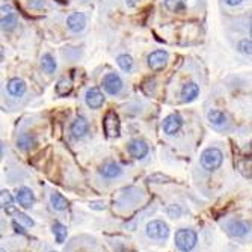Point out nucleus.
<instances>
[{"mask_svg": "<svg viewBox=\"0 0 252 252\" xmlns=\"http://www.w3.org/2000/svg\"><path fill=\"white\" fill-rule=\"evenodd\" d=\"M183 127V118L178 114H171L168 115L163 122H162V129L166 135H175L180 129Z\"/></svg>", "mask_w": 252, "mask_h": 252, "instance_id": "nucleus-9", "label": "nucleus"}, {"mask_svg": "<svg viewBox=\"0 0 252 252\" xmlns=\"http://www.w3.org/2000/svg\"><path fill=\"white\" fill-rule=\"evenodd\" d=\"M224 162V154L220 150L212 147V148H207L204 150L202 154H201V166L207 171H214L217 168H220Z\"/></svg>", "mask_w": 252, "mask_h": 252, "instance_id": "nucleus-1", "label": "nucleus"}, {"mask_svg": "<svg viewBox=\"0 0 252 252\" xmlns=\"http://www.w3.org/2000/svg\"><path fill=\"white\" fill-rule=\"evenodd\" d=\"M168 214H169V217H172V219L180 217V214H181L180 206H169V207H168Z\"/></svg>", "mask_w": 252, "mask_h": 252, "instance_id": "nucleus-31", "label": "nucleus"}, {"mask_svg": "<svg viewBox=\"0 0 252 252\" xmlns=\"http://www.w3.org/2000/svg\"><path fill=\"white\" fill-rule=\"evenodd\" d=\"M225 228H227L228 234L233 235V237H245V235L251 231V224L242 219H234V220H230Z\"/></svg>", "mask_w": 252, "mask_h": 252, "instance_id": "nucleus-7", "label": "nucleus"}, {"mask_svg": "<svg viewBox=\"0 0 252 252\" xmlns=\"http://www.w3.org/2000/svg\"><path fill=\"white\" fill-rule=\"evenodd\" d=\"M17 144H19V148L21 151H30L37 145V137L32 133H21L19 136Z\"/></svg>", "mask_w": 252, "mask_h": 252, "instance_id": "nucleus-19", "label": "nucleus"}, {"mask_svg": "<svg viewBox=\"0 0 252 252\" xmlns=\"http://www.w3.org/2000/svg\"><path fill=\"white\" fill-rule=\"evenodd\" d=\"M119 118L118 115L114 112V110H109V112L104 115L103 119V130L106 133L107 137H118L119 136Z\"/></svg>", "mask_w": 252, "mask_h": 252, "instance_id": "nucleus-4", "label": "nucleus"}, {"mask_svg": "<svg viewBox=\"0 0 252 252\" xmlns=\"http://www.w3.org/2000/svg\"><path fill=\"white\" fill-rule=\"evenodd\" d=\"M2 252H5V249H2Z\"/></svg>", "mask_w": 252, "mask_h": 252, "instance_id": "nucleus-36", "label": "nucleus"}, {"mask_svg": "<svg viewBox=\"0 0 252 252\" xmlns=\"http://www.w3.org/2000/svg\"><path fill=\"white\" fill-rule=\"evenodd\" d=\"M41 68H42V71H45L47 74H53V73L56 71V68H58L56 60H55V58H53L50 53L42 55V58H41Z\"/></svg>", "mask_w": 252, "mask_h": 252, "instance_id": "nucleus-22", "label": "nucleus"}, {"mask_svg": "<svg viewBox=\"0 0 252 252\" xmlns=\"http://www.w3.org/2000/svg\"><path fill=\"white\" fill-rule=\"evenodd\" d=\"M199 96V86L195 82H187L181 88V100L184 103H191Z\"/></svg>", "mask_w": 252, "mask_h": 252, "instance_id": "nucleus-15", "label": "nucleus"}, {"mask_svg": "<svg viewBox=\"0 0 252 252\" xmlns=\"http://www.w3.org/2000/svg\"><path fill=\"white\" fill-rule=\"evenodd\" d=\"M237 168H239V171L242 172V174L245 175V177H252V160L251 159H245V160H240L239 163H237Z\"/></svg>", "mask_w": 252, "mask_h": 252, "instance_id": "nucleus-27", "label": "nucleus"}, {"mask_svg": "<svg viewBox=\"0 0 252 252\" xmlns=\"http://www.w3.org/2000/svg\"><path fill=\"white\" fill-rule=\"evenodd\" d=\"M103 88L104 91L109 94V96H118V94L122 91V78L116 74V73H107L103 77Z\"/></svg>", "mask_w": 252, "mask_h": 252, "instance_id": "nucleus-5", "label": "nucleus"}, {"mask_svg": "<svg viewBox=\"0 0 252 252\" xmlns=\"http://www.w3.org/2000/svg\"><path fill=\"white\" fill-rule=\"evenodd\" d=\"M207 119H209V122L213 125V127H216V129L224 127L225 122H227V116H225V114H224V112H220V110H217V109H212V110H209Z\"/></svg>", "mask_w": 252, "mask_h": 252, "instance_id": "nucleus-18", "label": "nucleus"}, {"mask_svg": "<svg viewBox=\"0 0 252 252\" xmlns=\"http://www.w3.org/2000/svg\"><path fill=\"white\" fill-rule=\"evenodd\" d=\"M186 0H165L163 2V6L166 11L172 12V14H178V12H183L186 9Z\"/></svg>", "mask_w": 252, "mask_h": 252, "instance_id": "nucleus-23", "label": "nucleus"}, {"mask_svg": "<svg viewBox=\"0 0 252 252\" xmlns=\"http://www.w3.org/2000/svg\"><path fill=\"white\" fill-rule=\"evenodd\" d=\"M116 64L122 71L130 73L133 70V58L130 55H119L116 58Z\"/></svg>", "mask_w": 252, "mask_h": 252, "instance_id": "nucleus-25", "label": "nucleus"}, {"mask_svg": "<svg viewBox=\"0 0 252 252\" xmlns=\"http://www.w3.org/2000/svg\"><path fill=\"white\" fill-rule=\"evenodd\" d=\"M224 2L228 5V6H237L242 3V0H224Z\"/></svg>", "mask_w": 252, "mask_h": 252, "instance_id": "nucleus-34", "label": "nucleus"}, {"mask_svg": "<svg viewBox=\"0 0 252 252\" xmlns=\"http://www.w3.org/2000/svg\"><path fill=\"white\" fill-rule=\"evenodd\" d=\"M129 153H130V155L133 157V159L140 160L148 154V145L142 139H133V140H130V144H129Z\"/></svg>", "mask_w": 252, "mask_h": 252, "instance_id": "nucleus-13", "label": "nucleus"}, {"mask_svg": "<svg viewBox=\"0 0 252 252\" xmlns=\"http://www.w3.org/2000/svg\"><path fill=\"white\" fill-rule=\"evenodd\" d=\"M88 130H89V122L86 121L85 116H76L70 125V133L74 139H82L83 136H86Z\"/></svg>", "mask_w": 252, "mask_h": 252, "instance_id": "nucleus-10", "label": "nucleus"}, {"mask_svg": "<svg viewBox=\"0 0 252 252\" xmlns=\"http://www.w3.org/2000/svg\"><path fill=\"white\" fill-rule=\"evenodd\" d=\"M150 183H157V184H162V183H171L172 178L166 174H162V172H155V174L148 177Z\"/></svg>", "mask_w": 252, "mask_h": 252, "instance_id": "nucleus-28", "label": "nucleus"}, {"mask_svg": "<svg viewBox=\"0 0 252 252\" xmlns=\"http://www.w3.org/2000/svg\"><path fill=\"white\" fill-rule=\"evenodd\" d=\"M89 206H91V209H96V210H104L106 209V204L103 201H91Z\"/></svg>", "mask_w": 252, "mask_h": 252, "instance_id": "nucleus-32", "label": "nucleus"}, {"mask_svg": "<svg viewBox=\"0 0 252 252\" xmlns=\"http://www.w3.org/2000/svg\"><path fill=\"white\" fill-rule=\"evenodd\" d=\"M14 216H15V220H19V222H21V224H23L24 227H29V228H30V227H34V224H35L34 220L30 219V217H29L27 214H24V213H20V212H17V213H15Z\"/></svg>", "mask_w": 252, "mask_h": 252, "instance_id": "nucleus-30", "label": "nucleus"}, {"mask_svg": "<svg viewBox=\"0 0 252 252\" xmlns=\"http://www.w3.org/2000/svg\"><path fill=\"white\" fill-rule=\"evenodd\" d=\"M104 100H106L104 94L100 91V88H96V86L89 88L85 94V103L91 109H100L104 104Z\"/></svg>", "mask_w": 252, "mask_h": 252, "instance_id": "nucleus-8", "label": "nucleus"}, {"mask_svg": "<svg viewBox=\"0 0 252 252\" xmlns=\"http://www.w3.org/2000/svg\"><path fill=\"white\" fill-rule=\"evenodd\" d=\"M12 227L15 228V231H17V233H20V234H26V231L23 230V227H20V225H19V220H14V222H12Z\"/></svg>", "mask_w": 252, "mask_h": 252, "instance_id": "nucleus-33", "label": "nucleus"}, {"mask_svg": "<svg viewBox=\"0 0 252 252\" xmlns=\"http://www.w3.org/2000/svg\"><path fill=\"white\" fill-rule=\"evenodd\" d=\"M100 174L106 178H116L122 174V169L118 163L115 162H106L101 168H100Z\"/></svg>", "mask_w": 252, "mask_h": 252, "instance_id": "nucleus-17", "label": "nucleus"}, {"mask_svg": "<svg viewBox=\"0 0 252 252\" xmlns=\"http://www.w3.org/2000/svg\"><path fill=\"white\" fill-rule=\"evenodd\" d=\"M15 198H17V202L20 204L23 209H30L35 204L34 192L30 191L29 187H24V186L17 189V195H15Z\"/></svg>", "mask_w": 252, "mask_h": 252, "instance_id": "nucleus-14", "label": "nucleus"}, {"mask_svg": "<svg viewBox=\"0 0 252 252\" xmlns=\"http://www.w3.org/2000/svg\"><path fill=\"white\" fill-rule=\"evenodd\" d=\"M0 202H2V209H3V212H6V214H15L19 212L14 206L12 195L8 191H5V189L2 191V194H0Z\"/></svg>", "mask_w": 252, "mask_h": 252, "instance_id": "nucleus-20", "label": "nucleus"}, {"mask_svg": "<svg viewBox=\"0 0 252 252\" xmlns=\"http://www.w3.org/2000/svg\"><path fill=\"white\" fill-rule=\"evenodd\" d=\"M237 49H239L240 53L251 56L252 55V39H248V38L246 39H242L239 42V45H237Z\"/></svg>", "mask_w": 252, "mask_h": 252, "instance_id": "nucleus-29", "label": "nucleus"}, {"mask_svg": "<svg viewBox=\"0 0 252 252\" xmlns=\"http://www.w3.org/2000/svg\"><path fill=\"white\" fill-rule=\"evenodd\" d=\"M145 233L153 240H163L169 235V227L166 222H163V220L155 219V220H151V222L147 224Z\"/></svg>", "mask_w": 252, "mask_h": 252, "instance_id": "nucleus-3", "label": "nucleus"}, {"mask_svg": "<svg viewBox=\"0 0 252 252\" xmlns=\"http://www.w3.org/2000/svg\"><path fill=\"white\" fill-rule=\"evenodd\" d=\"M251 37H252V24H251Z\"/></svg>", "mask_w": 252, "mask_h": 252, "instance_id": "nucleus-35", "label": "nucleus"}, {"mask_svg": "<svg viewBox=\"0 0 252 252\" xmlns=\"http://www.w3.org/2000/svg\"><path fill=\"white\" fill-rule=\"evenodd\" d=\"M50 202H52V207L55 210H58V212H64V210L68 209V201H67V198L62 195V194H59V192H53L50 195Z\"/></svg>", "mask_w": 252, "mask_h": 252, "instance_id": "nucleus-21", "label": "nucleus"}, {"mask_svg": "<svg viewBox=\"0 0 252 252\" xmlns=\"http://www.w3.org/2000/svg\"><path fill=\"white\" fill-rule=\"evenodd\" d=\"M175 246L181 251V252H189L192 251L198 242V235L195 231L192 230H187V228H183V230H178L175 233Z\"/></svg>", "mask_w": 252, "mask_h": 252, "instance_id": "nucleus-2", "label": "nucleus"}, {"mask_svg": "<svg viewBox=\"0 0 252 252\" xmlns=\"http://www.w3.org/2000/svg\"><path fill=\"white\" fill-rule=\"evenodd\" d=\"M2 29L5 32H11V30L15 29V26L19 24V19H17V14L14 12V9L9 5H3L2 6Z\"/></svg>", "mask_w": 252, "mask_h": 252, "instance_id": "nucleus-11", "label": "nucleus"}, {"mask_svg": "<svg viewBox=\"0 0 252 252\" xmlns=\"http://www.w3.org/2000/svg\"><path fill=\"white\" fill-rule=\"evenodd\" d=\"M53 234H55V239L58 243H64L67 235H68V230L65 225H62L60 222H55L53 224Z\"/></svg>", "mask_w": 252, "mask_h": 252, "instance_id": "nucleus-26", "label": "nucleus"}, {"mask_svg": "<svg viewBox=\"0 0 252 252\" xmlns=\"http://www.w3.org/2000/svg\"><path fill=\"white\" fill-rule=\"evenodd\" d=\"M73 91V83L70 78H60L56 85V94L59 97H67Z\"/></svg>", "mask_w": 252, "mask_h": 252, "instance_id": "nucleus-24", "label": "nucleus"}, {"mask_svg": "<svg viewBox=\"0 0 252 252\" xmlns=\"http://www.w3.org/2000/svg\"><path fill=\"white\" fill-rule=\"evenodd\" d=\"M67 26H68V29L71 30V32H74V34L82 32V30L85 29V26H86L85 14H82V12H73V14H70L68 19H67Z\"/></svg>", "mask_w": 252, "mask_h": 252, "instance_id": "nucleus-12", "label": "nucleus"}, {"mask_svg": "<svg viewBox=\"0 0 252 252\" xmlns=\"http://www.w3.org/2000/svg\"><path fill=\"white\" fill-rule=\"evenodd\" d=\"M8 92L12 97H23L26 92V82L23 78L14 77L8 82Z\"/></svg>", "mask_w": 252, "mask_h": 252, "instance_id": "nucleus-16", "label": "nucleus"}, {"mask_svg": "<svg viewBox=\"0 0 252 252\" xmlns=\"http://www.w3.org/2000/svg\"><path fill=\"white\" fill-rule=\"evenodd\" d=\"M168 60H169V55L165 50H155L153 53L148 55L147 58V64L153 71H162L166 68L168 65Z\"/></svg>", "mask_w": 252, "mask_h": 252, "instance_id": "nucleus-6", "label": "nucleus"}]
</instances>
